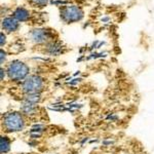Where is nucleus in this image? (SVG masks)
Instances as JSON below:
<instances>
[{
  "label": "nucleus",
  "instance_id": "f257e3e1",
  "mask_svg": "<svg viewBox=\"0 0 154 154\" xmlns=\"http://www.w3.org/2000/svg\"><path fill=\"white\" fill-rule=\"evenodd\" d=\"M2 126L7 133L21 131L25 128L23 115L19 112H7L2 116Z\"/></svg>",
  "mask_w": 154,
  "mask_h": 154
},
{
  "label": "nucleus",
  "instance_id": "f03ea898",
  "mask_svg": "<svg viewBox=\"0 0 154 154\" xmlns=\"http://www.w3.org/2000/svg\"><path fill=\"white\" fill-rule=\"evenodd\" d=\"M6 72L9 79H11L12 81H21L27 78L30 69L23 62L14 61L11 64H8Z\"/></svg>",
  "mask_w": 154,
  "mask_h": 154
},
{
  "label": "nucleus",
  "instance_id": "7ed1b4c3",
  "mask_svg": "<svg viewBox=\"0 0 154 154\" xmlns=\"http://www.w3.org/2000/svg\"><path fill=\"white\" fill-rule=\"evenodd\" d=\"M43 88V80L40 76L31 75L27 77L22 83V89L27 95H32V94H40Z\"/></svg>",
  "mask_w": 154,
  "mask_h": 154
},
{
  "label": "nucleus",
  "instance_id": "20e7f679",
  "mask_svg": "<svg viewBox=\"0 0 154 154\" xmlns=\"http://www.w3.org/2000/svg\"><path fill=\"white\" fill-rule=\"evenodd\" d=\"M61 18L66 23H73L83 18V11L76 5L65 6L61 9Z\"/></svg>",
  "mask_w": 154,
  "mask_h": 154
},
{
  "label": "nucleus",
  "instance_id": "39448f33",
  "mask_svg": "<svg viewBox=\"0 0 154 154\" xmlns=\"http://www.w3.org/2000/svg\"><path fill=\"white\" fill-rule=\"evenodd\" d=\"M31 38L35 43H44L51 38V33L45 29H35L32 31Z\"/></svg>",
  "mask_w": 154,
  "mask_h": 154
},
{
  "label": "nucleus",
  "instance_id": "423d86ee",
  "mask_svg": "<svg viewBox=\"0 0 154 154\" xmlns=\"http://www.w3.org/2000/svg\"><path fill=\"white\" fill-rule=\"evenodd\" d=\"M18 20H16L14 18H5L2 21V28L4 30H6L7 32H14L19 29V23Z\"/></svg>",
  "mask_w": 154,
  "mask_h": 154
},
{
  "label": "nucleus",
  "instance_id": "0eeeda50",
  "mask_svg": "<svg viewBox=\"0 0 154 154\" xmlns=\"http://www.w3.org/2000/svg\"><path fill=\"white\" fill-rule=\"evenodd\" d=\"M63 45L60 42H51L46 48V53L51 56H59L63 53Z\"/></svg>",
  "mask_w": 154,
  "mask_h": 154
},
{
  "label": "nucleus",
  "instance_id": "6e6552de",
  "mask_svg": "<svg viewBox=\"0 0 154 154\" xmlns=\"http://www.w3.org/2000/svg\"><path fill=\"white\" fill-rule=\"evenodd\" d=\"M14 18L19 22H25L30 18V12L24 7H18L14 11Z\"/></svg>",
  "mask_w": 154,
  "mask_h": 154
},
{
  "label": "nucleus",
  "instance_id": "1a4fd4ad",
  "mask_svg": "<svg viewBox=\"0 0 154 154\" xmlns=\"http://www.w3.org/2000/svg\"><path fill=\"white\" fill-rule=\"evenodd\" d=\"M37 110V106L36 104L34 103H30V102L25 101L23 104H22L21 107V111L26 115H32V114H35Z\"/></svg>",
  "mask_w": 154,
  "mask_h": 154
},
{
  "label": "nucleus",
  "instance_id": "9d476101",
  "mask_svg": "<svg viewBox=\"0 0 154 154\" xmlns=\"http://www.w3.org/2000/svg\"><path fill=\"white\" fill-rule=\"evenodd\" d=\"M0 148H1V154H5L11 149V140L6 136H2L0 140Z\"/></svg>",
  "mask_w": 154,
  "mask_h": 154
},
{
  "label": "nucleus",
  "instance_id": "9b49d317",
  "mask_svg": "<svg viewBox=\"0 0 154 154\" xmlns=\"http://www.w3.org/2000/svg\"><path fill=\"white\" fill-rule=\"evenodd\" d=\"M40 100H41L40 94H32V95H27L26 98H25V101L30 102V103H34V104L39 103Z\"/></svg>",
  "mask_w": 154,
  "mask_h": 154
},
{
  "label": "nucleus",
  "instance_id": "f8f14e48",
  "mask_svg": "<svg viewBox=\"0 0 154 154\" xmlns=\"http://www.w3.org/2000/svg\"><path fill=\"white\" fill-rule=\"evenodd\" d=\"M48 0H34V2H35L36 5H39L40 7L45 5V4L48 3Z\"/></svg>",
  "mask_w": 154,
  "mask_h": 154
},
{
  "label": "nucleus",
  "instance_id": "ddd939ff",
  "mask_svg": "<svg viewBox=\"0 0 154 154\" xmlns=\"http://www.w3.org/2000/svg\"><path fill=\"white\" fill-rule=\"evenodd\" d=\"M80 80H81L80 78H75V79H73V80L68 81L67 84H70V85H75V84H77L78 82H80Z\"/></svg>",
  "mask_w": 154,
  "mask_h": 154
},
{
  "label": "nucleus",
  "instance_id": "4468645a",
  "mask_svg": "<svg viewBox=\"0 0 154 154\" xmlns=\"http://www.w3.org/2000/svg\"><path fill=\"white\" fill-rule=\"evenodd\" d=\"M4 43H5V36L3 33H1V45H3Z\"/></svg>",
  "mask_w": 154,
  "mask_h": 154
},
{
  "label": "nucleus",
  "instance_id": "2eb2a0df",
  "mask_svg": "<svg viewBox=\"0 0 154 154\" xmlns=\"http://www.w3.org/2000/svg\"><path fill=\"white\" fill-rule=\"evenodd\" d=\"M3 72H4V70L1 69V80H3Z\"/></svg>",
  "mask_w": 154,
  "mask_h": 154
}]
</instances>
